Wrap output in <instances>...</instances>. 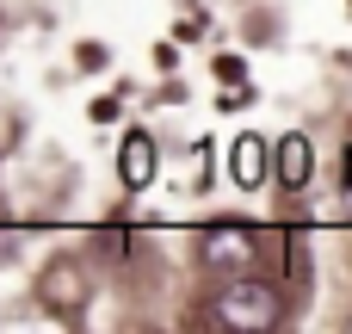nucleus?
<instances>
[{"instance_id": "obj_1", "label": "nucleus", "mask_w": 352, "mask_h": 334, "mask_svg": "<svg viewBox=\"0 0 352 334\" xmlns=\"http://www.w3.org/2000/svg\"><path fill=\"white\" fill-rule=\"evenodd\" d=\"M278 316H285V304H278V291L260 285V279L229 273V285L217 291V322L235 328V334H260V328H272Z\"/></svg>"}, {"instance_id": "obj_2", "label": "nucleus", "mask_w": 352, "mask_h": 334, "mask_svg": "<svg viewBox=\"0 0 352 334\" xmlns=\"http://www.w3.org/2000/svg\"><path fill=\"white\" fill-rule=\"evenodd\" d=\"M254 260H260V236H254V229L217 223V229L204 236V267H210V273H248Z\"/></svg>"}, {"instance_id": "obj_3", "label": "nucleus", "mask_w": 352, "mask_h": 334, "mask_svg": "<svg viewBox=\"0 0 352 334\" xmlns=\"http://www.w3.org/2000/svg\"><path fill=\"white\" fill-rule=\"evenodd\" d=\"M118 174H124V186L130 192H142L148 180H155V143L136 130V136H124V149H118Z\"/></svg>"}, {"instance_id": "obj_4", "label": "nucleus", "mask_w": 352, "mask_h": 334, "mask_svg": "<svg viewBox=\"0 0 352 334\" xmlns=\"http://www.w3.org/2000/svg\"><path fill=\"white\" fill-rule=\"evenodd\" d=\"M316 174V149H309V136H278V180L285 186H303Z\"/></svg>"}, {"instance_id": "obj_5", "label": "nucleus", "mask_w": 352, "mask_h": 334, "mask_svg": "<svg viewBox=\"0 0 352 334\" xmlns=\"http://www.w3.org/2000/svg\"><path fill=\"white\" fill-rule=\"evenodd\" d=\"M229 167H235V180H241V186H260V180H266V143H260V136H235Z\"/></svg>"}, {"instance_id": "obj_6", "label": "nucleus", "mask_w": 352, "mask_h": 334, "mask_svg": "<svg viewBox=\"0 0 352 334\" xmlns=\"http://www.w3.org/2000/svg\"><path fill=\"white\" fill-rule=\"evenodd\" d=\"M346 174H352V155H346Z\"/></svg>"}]
</instances>
